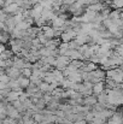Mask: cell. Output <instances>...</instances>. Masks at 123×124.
Listing matches in <instances>:
<instances>
[{"mask_svg": "<svg viewBox=\"0 0 123 124\" xmlns=\"http://www.w3.org/2000/svg\"><path fill=\"white\" fill-rule=\"evenodd\" d=\"M6 75L8 76L10 80H17L22 75V71H21V69H17L15 66H8V68H6Z\"/></svg>", "mask_w": 123, "mask_h": 124, "instance_id": "obj_1", "label": "cell"}, {"mask_svg": "<svg viewBox=\"0 0 123 124\" xmlns=\"http://www.w3.org/2000/svg\"><path fill=\"white\" fill-rule=\"evenodd\" d=\"M92 90H93V94H94V95H98V94L103 93V92L105 90V81H100V82L93 83Z\"/></svg>", "mask_w": 123, "mask_h": 124, "instance_id": "obj_2", "label": "cell"}, {"mask_svg": "<svg viewBox=\"0 0 123 124\" xmlns=\"http://www.w3.org/2000/svg\"><path fill=\"white\" fill-rule=\"evenodd\" d=\"M17 81H18V84H19V87H21L22 89H27L28 85L30 84V78L24 77L23 75H21V76L17 78Z\"/></svg>", "mask_w": 123, "mask_h": 124, "instance_id": "obj_3", "label": "cell"}, {"mask_svg": "<svg viewBox=\"0 0 123 124\" xmlns=\"http://www.w3.org/2000/svg\"><path fill=\"white\" fill-rule=\"evenodd\" d=\"M110 2H111V6L115 10H121V8H123V0H110Z\"/></svg>", "mask_w": 123, "mask_h": 124, "instance_id": "obj_4", "label": "cell"}, {"mask_svg": "<svg viewBox=\"0 0 123 124\" xmlns=\"http://www.w3.org/2000/svg\"><path fill=\"white\" fill-rule=\"evenodd\" d=\"M74 124H87V121L84 119V118H81V119H77V121H75Z\"/></svg>", "mask_w": 123, "mask_h": 124, "instance_id": "obj_6", "label": "cell"}, {"mask_svg": "<svg viewBox=\"0 0 123 124\" xmlns=\"http://www.w3.org/2000/svg\"><path fill=\"white\" fill-rule=\"evenodd\" d=\"M103 123H105V119L99 118V117H94V118L89 122V124H103Z\"/></svg>", "mask_w": 123, "mask_h": 124, "instance_id": "obj_5", "label": "cell"}]
</instances>
